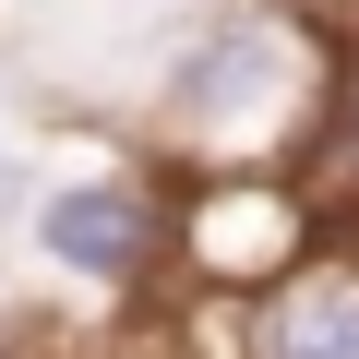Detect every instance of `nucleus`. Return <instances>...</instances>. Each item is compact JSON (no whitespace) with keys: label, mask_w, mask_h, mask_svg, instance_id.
<instances>
[{"label":"nucleus","mask_w":359,"mask_h":359,"mask_svg":"<svg viewBox=\"0 0 359 359\" xmlns=\"http://www.w3.org/2000/svg\"><path fill=\"white\" fill-rule=\"evenodd\" d=\"M240 359H359V252L323 240L299 276L240 299Z\"/></svg>","instance_id":"20e7f679"},{"label":"nucleus","mask_w":359,"mask_h":359,"mask_svg":"<svg viewBox=\"0 0 359 359\" xmlns=\"http://www.w3.org/2000/svg\"><path fill=\"white\" fill-rule=\"evenodd\" d=\"M347 252H359V240H347Z\"/></svg>","instance_id":"423d86ee"},{"label":"nucleus","mask_w":359,"mask_h":359,"mask_svg":"<svg viewBox=\"0 0 359 359\" xmlns=\"http://www.w3.org/2000/svg\"><path fill=\"white\" fill-rule=\"evenodd\" d=\"M311 252H323V204L287 168H228V180H192L180 192V276H204L228 299H264Z\"/></svg>","instance_id":"7ed1b4c3"},{"label":"nucleus","mask_w":359,"mask_h":359,"mask_svg":"<svg viewBox=\"0 0 359 359\" xmlns=\"http://www.w3.org/2000/svg\"><path fill=\"white\" fill-rule=\"evenodd\" d=\"M25 252H36V276L48 287H72V299H96V311H120V299H144L168 264H180V204H168V180L144 168V156H84V168H48L36 192H25Z\"/></svg>","instance_id":"f03ea898"},{"label":"nucleus","mask_w":359,"mask_h":359,"mask_svg":"<svg viewBox=\"0 0 359 359\" xmlns=\"http://www.w3.org/2000/svg\"><path fill=\"white\" fill-rule=\"evenodd\" d=\"M335 96H347V72L299 0H216L156 72V156H180L192 180H228V168L299 180Z\"/></svg>","instance_id":"f257e3e1"},{"label":"nucleus","mask_w":359,"mask_h":359,"mask_svg":"<svg viewBox=\"0 0 359 359\" xmlns=\"http://www.w3.org/2000/svg\"><path fill=\"white\" fill-rule=\"evenodd\" d=\"M0 359H25V323H13V311H0Z\"/></svg>","instance_id":"39448f33"}]
</instances>
